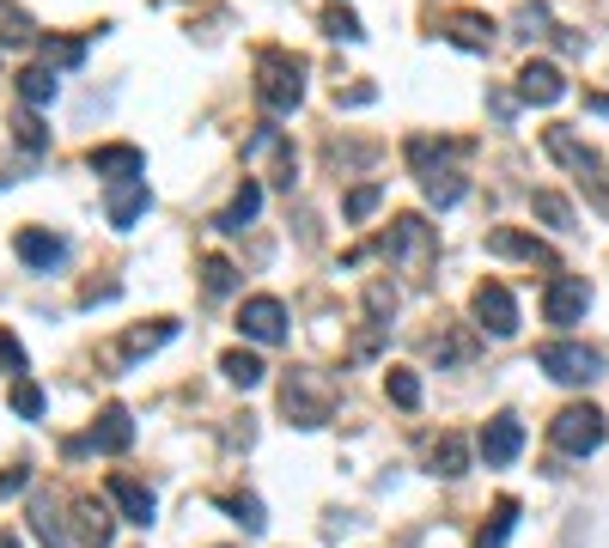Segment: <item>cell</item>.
Listing matches in <instances>:
<instances>
[{
  "label": "cell",
  "instance_id": "cell-1",
  "mask_svg": "<svg viewBox=\"0 0 609 548\" xmlns=\"http://www.w3.org/2000/svg\"><path fill=\"white\" fill-rule=\"evenodd\" d=\"M256 98H263L268 117H287L304 105V62L287 50H263L256 55Z\"/></svg>",
  "mask_w": 609,
  "mask_h": 548
},
{
  "label": "cell",
  "instance_id": "cell-2",
  "mask_svg": "<svg viewBox=\"0 0 609 548\" xmlns=\"http://www.w3.org/2000/svg\"><path fill=\"white\" fill-rule=\"evenodd\" d=\"M280 408L292 415V427H323L335 415V391L323 372H287L280 384Z\"/></svg>",
  "mask_w": 609,
  "mask_h": 548
},
{
  "label": "cell",
  "instance_id": "cell-3",
  "mask_svg": "<svg viewBox=\"0 0 609 548\" xmlns=\"http://www.w3.org/2000/svg\"><path fill=\"white\" fill-rule=\"evenodd\" d=\"M385 256L397 262V268H409L414 281H427V268H433V226L421 220V213H397L385 232Z\"/></svg>",
  "mask_w": 609,
  "mask_h": 548
},
{
  "label": "cell",
  "instance_id": "cell-4",
  "mask_svg": "<svg viewBox=\"0 0 609 548\" xmlns=\"http://www.w3.org/2000/svg\"><path fill=\"white\" fill-rule=\"evenodd\" d=\"M604 432H609V420H604V408H591V403H573L549 420V439L567 457H591L597 445H604Z\"/></svg>",
  "mask_w": 609,
  "mask_h": 548
},
{
  "label": "cell",
  "instance_id": "cell-5",
  "mask_svg": "<svg viewBox=\"0 0 609 548\" xmlns=\"http://www.w3.org/2000/svg\"><path fill=\"white\" fill-rule=\"evenodd\" d=\"M536 365L561 384H597L604 379V353L585 348V341H543V348H536Z\"/></svg>",
  "mask_w": 609,
  "mask_h": 548
},
{
  "label": "cell",
  "instance_id": "cell-6",
  "mask_svg": "<svg viewBox=\"0 0 609 548\" xmlns=\"http://www.w3.org/2000/svg\"><path fill=\"white\" fill-rule=\"evenodd\" d=\"M585 311H591V287H585V274H555L549 293H543V317L555 329H573Z\"/></svg>",
  "mask_w": 609,
  "mask_h": 548
},
{
  "label": "cell",
  "instance_id": "cell-7",
  "mask_svg": "<svg viewBox=\"0 0 609 548\" xmlns=\"http://www.w3.org/2000/svg\"><path fill=\"white\" fill-rule=\"evenodd\" d=\"M469 311H476V324L488 329V336H512L518 329V299H512V287H500V281H481Z\"/></svg>",
  "mask_w": 609,
  "mask_h": 548
},
{
  "label": "cell",
  "instance_id": "cell-8",
  "mask_svg": "<svg viewBox=\"0 0 609 548\" xmlns=\"http://www.w3.org/2000/svg\"><path fill=\"white\" fill-rule=\"evenodd\" d=\"M239 329H244L251 341H263V348H275V341H287V305L268 299V293H256V299H244Z\"/></svg>",
  "mask_w": 609,
  "mask_h": 548
},
{
  "label": "cell",
  "instance_id": "cell-9",
  "mask_svg": "<svg viewBox=\"0 0 609 548\" xmlns=\"http://www.w3.org/2000/svg\"><path fill=\"white\" fill-rule=\"evenodd\" d=\"M481 457H488V470H506L518 451H524V427H518V415H494L488 427H481Z\"/></svg>",
  "mask_w": 609,
  "mask_h": 548
},
{
  "label": "cell",
  "instance_id": "cell-10",
  "mask_svg": "<svg viewBox=\"0 0 609 548\" xmlns=\"http://www.w3.org/2000/svg\"><path fill=\"white\" fill-rule=\"evenodd\" d=\"M518 98H524V105H561V98H567V79H561L555 62H524L518 67Z\"/></svg>",
  "mask_w": 609,
  "mask_h": 548
},
{
  "label": "cell",
  "instance_id": "cell-11",
  "mask_svg": "<svg viewBox=\"0 0 609 548\" xmlns=\"http://www.w3.org/2000/svg\"><path fill=\"white\" fill-rule=\"evenodd\" d=\"M13 250H19V262H31V268H43V274L67 262V238L43 232V226H25V232L13 238Z\"/></svg>",
  "mask_w": 609,
  "mask_h": 548
},
{
  "label": "cell",
  "instance_id": "cell-12",
  "mask_svg": "<svg viewBox=\"0 0 609 548\" xmlns=\"http://www.w3.org/2000/svg\"><path fill=\"white\" fill-rule=\"evenodd\" d=\"M146 208H153V189H146V177L117 183V189H110V201H104V213H110V226H117V232H129V226L141 220Z\"/></svg>",
  "mask_w": 609,
  "mask_h": 548
},
{
  "label": "cell",
  "instance_id": "cell-13",
  "mask_svg": "<svg viewBox=\"0 0 609 548\" xmlns=\"http://www.w3.org/2000/svg\"><path fill=\"white\" fill-rule=\"evenodd\" d=\"M86 165H92L98 177H110V183H129V177H141V171H146V153H141V146H92Z\"/></svg>",
  "mask_w": 609,
  "mask_h": 548
},
{
  "label": "cell",
  "instance_id": "cell-14",
  "mask_svg": "<svg viewBox=\"0 0 609 548\" xmlns=\"http://www.w3.org/2000/svg\"><path fill=\"white\" fill-rule=\"evenodd\" d=\"M129 445H134V420H129V408H122V403H110L104 415L92 420V451L117 457V451H129Z\"/></svg>",
  "mask_w": 609,
  "mask_h": 548
},
{
  "label": "cell",
  "instance_id": "cell-15",
  "mask_svg": "<svg viewBox=\"0 0 609 548\" xmlns=\"http://www.w3.org/2000/svg\"><path fill=\"white\" fill-rule=\"evenodd\" d=\"M439 31H445V37L457 43V50H476V55L494 43V19H488V13H451Z\"/></svg>",
  "mask_w": 609,
  "mask_h": 548
},
{
  "label": "cell",
  "instance_id": "cell-16",
  "mask_svg": "<svg viewBox=\"0 0 609 548\" xmlns=\"http://www.w3.org/2000/svg\"><path fill=\"white\" fill-rule=\"evenodd\" d=\"M256 213H263V183L244 177V183H239V196L225 201V213H220L213 226H220V232H244V226H251Z\"/></svg>",
  "mask_w": 609,
  "mask_h": 548
},
{
  "label": "cell",
  "instance_id": "cell-17",
  "mask_svg": "<svg viewBox=\"0 0 609 548\" xmlns=\"http://www.w3.org/2000/svg\"><path fill=\"white\" fill-rule=\"evenodd\" d=\"M543 146L561 158V165H573V171H579V177H597V153H591L585 141H573L567 129H549V134H543Z\"/></svg>",
  "mask_w": 609,
  "mask_h": 548
},
{
  "label": "cell",
  "instance_id": "cell-18",
  "mask_svg": "<svg viewBox=\"0 0 609 548\" xmlns=\"http://www.w3.org/2000/svg\"><path fill=\"white\" fill-rule=\"evenodd\" d=\"M171 336H177V324H171V317H153V324H141V329H129V336H122V360H141V353H159Z\"/></svg>",
  "mask_w": 609,
  "mask_h": 548
},
{
  "label": "cell",
  "instance_id": "cell-19",
  "mask_svg": "<svg viewBox=\"0 0 609 548\" xmlns=\"http://www.w3.org/2000/svg\"><path fill=\"white\" fill-rule=\"evenodd\" d=\"M110 500L122 506V518H129V524H153V494H146L141 482H129V475H110Z\"/></svg>",
  "mask_w": 609,
  "mask_h": 548
},
{
  "label": "cell",
  "instance_id": "cell-20",
  "mask_svg": "<svg viewBox=\"0 0 609 548\" xmlns=\"http://www.w3.org/2000/svg\"><path fill=\"white\" fill-rule=\"evenodd\" d=\"M488 250L494 256H524V262H549L555 268V256H549V244H536V238H524V232H488Z\"/></svg>",
  "mask_w": 609,
  "mask_h": 548
},
{
  "label": "cell",
  "instance_id": "cell-21",
  "mask_svg": "<svg viewBox=\"0 0 609 548\" xmlns=\"http://www.w3.org/2000/svg\"><path fill=\"white\" fill-rule=\"evenodd\" d=\"M74 530H80L86 548H110V512L98 506V500H80V506H74Z\"/></svg>",
  "mask_w": 609,
  "mask_h": 548
},
{
  "label": "cell",
  "instance_id": "cell-22",
  "mask_svg": "<svg viewBox=\"0 0 609 548\" xmlns=\"http://www.w3.org/2000/svg\"><path fill=\"white\" fill-rule=\"evenodd\" d=\"M220 372H225V379H232V384H239V391H256V384H263V372H268V365L256 360V353L232 348V353H220Z\"/></svg>",
  "mask_w": 609,
  "mask_h": 548
},
{
  "label": "cell",
  "instance_id": "cell-23",
  "mask_svg": "<svg viewBox=\"0 0 609 548\" xmlns=\"http://www.w3.org/2000/svg\"><path fill=\"white\" fill-rule=\"evenodd\" d=\"M31 43V13L19 0H0V50H25Z\"/></svg>",
  "mask_w": 609,
  "mask_h": 548
},
{
  "label": "cell",
  "instance_id": "cell-24",
  "mask_svg": "<svg viewBox=\"0 0 609 548\" xmlns=\"http://www.w3.org/2000/svg\"><path fill=\"white\" fill-rule=\"evenodd\" d=\"M433 470H439V475H445V482H457V475H464V470H469V445H464V439H457V432H445V439H439V445H433Z\"/></svg>",
  "mask_w": 609,
  "mask_h": 548
},
{
  "label": "cell",
  "instance_id": "cell-25",
  "mask_svg": "<svg viewBox=\"0 0 609 548\" xmlns=\"http://www.w3.org/2000/svg\"><path fill=\"white\" fill-rule=\"evenodd\" d=\"M421 189H427L433 208H457V201H464V177H457V171H427Z\"/></svg>",
  "mask_w": 609,
  "mask_h": 548
},
{
  "label": "cell",
  "instance_id": "cell-26",
  "mask_svg": "<svg viewBox=\"0 0 609 548\" xmlns=\"http://www.w3.org/2000/svg\"><path fill=\"white\" fill-rule=\"evenodd\" d=\"M530 208H536V220H543V226L573 232V201H567V196H555V189H536V196H530Z\"/></svg>",
  "mask_w": 609,
  "mask_h": 548
},
{
  "label": "cell",
  "instance_id": "cell-27",
  "mask_svg": "<svg viewBox=\"0 0 609 548\" xmlns=\"http://www.w3.org/2000/svg\"><path fill=\"white\" fill-rule=\"evenodd\" d=\"M19 98H25V105H49L55 98V67L49 62L25 67V74H19Z\"/></svg>",
  "mask_w": 609,
  "mask_h": 548
},
{
  "label": "cell",
  "instance_id": "cell-28",
  "mask_svg": "<svg viewBox=\"0 0 609 548\" xmlns=\"http://www.w3.org/2000/svg\"><path fill=\"white\" fill-rule=\"evenodd\" d=\"M385 396L397 408H421V379H414L409 365H390V372H385Z\"/></svg>",
  "mask_w": 609,
  "mask_h": 548
},
{
  "label": "cell",
  "instance_id": "cell-29",
  "mask_svg": "<svg viewBox=\"0 0 609 548\" xmlns=\"http://www.w3.org/2000/svg\"><path fill=\"white\" fill-rule=\"evenodd\" d=\"M43 62H49L55 74H62V67H80L86 62V37H49L43 43Z\"/></svg>",
  "mask_w": 609,
  "mask_h": 548
},
{
  "label": "cell",
  "instance_id": "cell-30",
  "mask_svg": "<svg viewBox=\"0 0 609 548\" xmlns=\"http://www.w3.org/2000/svg\"><path fill=\"white\" fill-rule=\"evenodd\" d=\"M225 512H232V518H239L244 524V530H251V536H263V500H256V494H232V500H225Z\"/></svg>",
  "mask_w": 609,
  "mask_h": 548
},
{
  "label": "cell",
  "instance_id": "cell-31",
  "mask_svg": "<svg viewBox=\"0 0 609 548\" xmlns=\"http://www.w3.org/2000/svg\"><path fill=\"white\" fill-rule=\"evenodd\" d=\"M512 524H518V500H500V506H494V524L481 530V548H500L506 536H512Z\"/></svg>",
  "mask_w": 609,
  "mask_h": 548
},
{
  "label": "cell",
  "instance_id": "cell-32",
  "mask_svg": "<svg viewBox=\"0 0 609 548\" xmlns=\"http://www.w3.org/2000/svg\"><path fill=\"white\" fill-rule=\"evenodd\" d=\"M323 31H330L335 43H359V37H366V31H359V19L347 13V7H330V13H323Z\"/></svg>",
  "mask_w": 609,
  "mask_h": 548
},
{
  "label": "cell",
  "instance_id": "cell-33",
  "mask_svg": "<svg viewBox=\"0 0 609 548\" xmlns=\"http://www.w3.org/2000/svg\"><path fill=\"white\" fill-rule=\"evenodd\" d=\"M201 281H208V293H232L239 287V268H232L225 256H208L201 262Z\"/></svg>",
  "mask_w": 609,
  "mask_h": 548
},
{
  "label": "cell",
  "instance_id": "cell-34",
  "mask_svg": "<svg viewBox=\"0 0 609 548\" xmlns=\"http://www.w3.org/2000/svg\"><path fill=\"white\" fill-rule=\"evenodd\" d=\"M378 201H385V189H378V183H359L354 196H347V220H372Z\"/></svg>",
  "mask_w": 609,
  "mask_h": 548
},
{
  "label": "cell",
  "instance_id": "cell-35",
  "mask_svg": "<svg viewBox=\"0 0 609 548\" xmlns=\"http://www.w3.org/2000/svg\"><path fill=\"white\" fill-rule=\"evenodd\" d=\"M13 415H25V420H37V415H43V391H37L31 379H19V384H13Z\"/></svg>",
  "mask_w": 609,
  "mask_h": 548
},
{
  "label": "cell",
  "instance_id": "cell-36",
  "mask_svg": "<svg viewBox=\"0 0 609 548\" xmlns=\"http://www.w3.org/2000/svg\"><path fill=\"white\" fill-rule=\"evenodd\" d=\"M13 129H19V146H31V153H43V146H49V134H43V122L31 117V110H19Z\"/></svg>",
  "mask_w": 609,
  "mask_h": 548
},
{
  "label": "cell",
  "instance_id": "cell-37",
  "mask_svg": "<svg viewBox=\"0 0 609 548\" xmlns=\"http://www.w3.org/2000/svg\"><path fill=\"white\" fill-rule=\"evenodd\" d=\"M0 365H7L13 379H25V348H19V336H13V329H0Z\"/></svg>",
  "mask_w": 609,
  "mask_h": 548
},
{
  "label": "cell",
  "instance_id": "cell-38",
  "mask_svg": "<svg viewBox=\"0 0 609 548\" xmlns=\"http://www.w3.org/2000/svg\"><path fill=\"white\" fill-rule=\"evenodd\" d=\"M372 98H378V86H366V79L347 86V91H335V105H342V110H359V105H372Z\"/></svg>",
  "mask_w": 609,
  "mask_h": 548
},
{
  "label": "cell",
  "instance_id": "cell-39",
  "mask_svg": "<svg viewBox=\"0 0 609 548\" xmlns=\"http://www.w3.org/2000/svg\"><path fill=\"white\" fill-rule=\"evenodd\" d=\"M366 305H372V317H390V311H397V293H390V287H372Z\"/></svg>",
  "mask_w": 609,
  "mask_h": 548
},
{
  "label": "cell",
  "instance_id": "cell-40",
  "mask_svg": "<svg viewBox=\"0 0 609 548\" xmlns=\"http://www.w3.org/2000/svg\"><path fill=\"white\" fill-rule=\"evenodd\" d=\"M25 482H31V470H7V475H0V500L25 494Z\"/></svg>",
  "mask_w": 609,
  "mask_h": 548
},
{
  "label": "cell",
  "instance_id": "cell-41",
  "mask_svg": "<svg viewBox=\"0 0 609 548\" xmlns=\"http://www.w3.org/2000/svg\"><path fill=\"white\" fill-rule=\"evenodd\" d=\"M0 548H19V536H7V530H0Z\"/></svg>",
  "mask_w": 609,
  "mask_h": 548
}]
</instances>
